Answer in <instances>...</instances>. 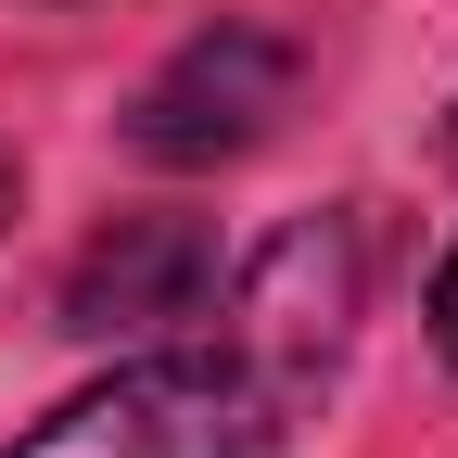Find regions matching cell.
Masks as SVG:
<instances>
[{
    "label": "cell",
    "mask_w": 458,
    "mask_h": 458,
    "mask_svg": "<svg viewBox=\"0 0 458 458\" xmlns=\"http://www.w3.org/2000/svg\"><path fill=\"white\" fill-rule=\"evenodd\" d=\"M357 306H369V216H357V204L293 216V229H280V242L242 267L216 357L242 369V394L280 420V408H306V394L344 369V344H357Z\"/></svg>",
    "instance_id": "1"
},
{
    "label": "cell",
    "mask_w": 458,
    "mask_h": 458,
    "mask_svg": "<svg viewBox=\"0 0 458 458\" xmlns=\"http://www.w3.org/2000/svg\"><path fill=\"white\" fill-rule=\"evenodd\" d=\"M255 433H267V408L242 394L229 357H128L114 382L26 420L0 458H255Z\"/></svg>",
    "instance_id": "2"
},
{
    "label": "cell",
    "mask_w": 458,
    "mask_h": 458,
    "mask_svg": "<svg viewBox=\"0 0 458 458\" xmlns=\"http://www.w3.org/2000/svg\"><path fill=\"white\" fill-rule=\"evenodd\" d=\"M293 38L280 26H204L179 38L165 64L140 77L128 102V153L140 165H229V153H255L280 114H293Z\"/></svg>",
    "instance_id": "3"
},
{
    "label": "cell",
    "mask_w": 458,
    "mask_h": 458,
    "mask_svg": "<svg viewBox=\"0 0 458 458\" xmlns=\"http://www.w3.org/2000/svg\"><path fill=\"white\" fill-rule=\"evenodd\" d=\"M216 293V242H204V216H114L77 242L64 267V331L114 344V331H165V318H204Z\"/></svg>",
    "instance_id": "4"
},
{
    "label": "cell",
    "mask_w": 458,
    "mask_h": 458,
    "mask_svg": "<svg viewBox=\"0 0 458 458\" xmlns=\"http://www.w3.org/2000/svg\"><path fill=\"white\" fill-rule=\"evenodd\" d=\"M433 344H445V369H458V255H445V280H433Z\"/></svg>",
    "instance_id": "5"
},
{
    "label": "cell",
    "mask_w": 458,
    "mask_h": 458,
    "mask_svg": "<svg viewBox=\"0 0 458 458\" xmlns=\"http://www.w3.org/2000/svg\"><path fill=\"white\" fill-rule=\"evenodd\" d=\"M13 204H26V179H13V153H0V229H13Z\"/></svg>",
    "instance_id": "6"
}]
</instances>
